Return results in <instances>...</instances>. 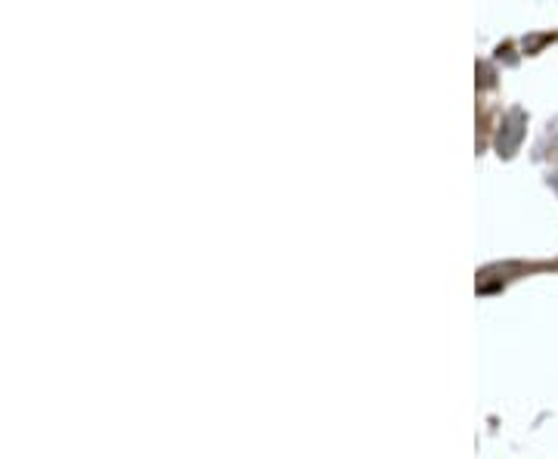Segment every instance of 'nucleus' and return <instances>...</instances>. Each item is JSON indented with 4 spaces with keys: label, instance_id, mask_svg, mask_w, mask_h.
<instances>
[]
</instances>
